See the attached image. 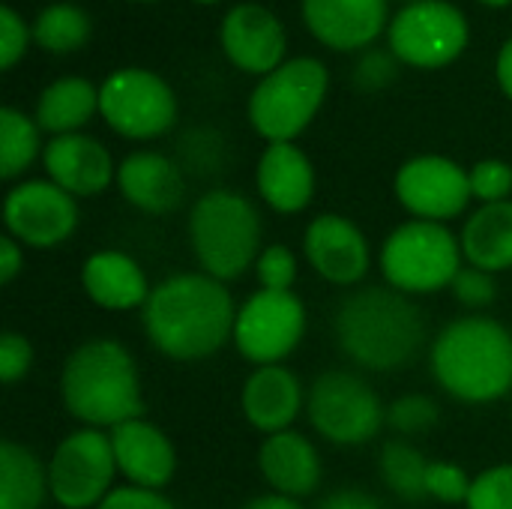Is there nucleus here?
I'll use <instances>...</instances> for the list:
<instances>
[{"label":"nucleus","mask_w":512,"mask_h":509,"mask_svg":"<svg viewBox=\"0 0 512 509\" xmlns=\"http://www.w3.org/2000/svg\"><path fill=\"white\" fill-rule=\"evenodd\" d=\"M141 321L159 354L198 363L234 342L237 306L225 282L207 273H177L150 291Z\"/></svg>","instance_id":"f257e3e1"},{"label":"nucleus","mask_w":512,"mask_h":509,"mask_svg":"<svg viewBox=\"0 0 512 509\" xmlns=\"http://www.w3.org/2000/svg\"><path fill=\"white\" fill-rule=\"evenodd\" d=\"M333 330L342 354L372 372L408 366L426 339L420 306L390 285L351 291L336 309Z\"/></svg>","instance_id":"f03ea898"},{"label":"nucleus","mask_w":512,"mask_h":509,"mask_svg":"<svg viewBox=\"0 0 512 509\" xmlns=\"http://www.w3.org/2000/svg\"><path fill=\"white\" fill-rule=\"evenodd\" d=\"M63 408L87 429H117L144 411L135 357L114 339L78 345L60 372Z\"/></svg>","instance_id":"7ed1b4c3"},{"label":"nucleus","mask_w":512,"mask_h":509,"mask_svg":"<svg viewBox=\"0 0 512 509\" xmlns=\"http://www.w3.org/2000/svg\"><path fill=\"white\" fill-rule=\"evenodd\" d=\"M432 375L459 402H498L512 390V333L483 315L447 324L432 342Z\"/></svg>","instance_id":"20e7f679"},{"label":"nucleus","mask_w":512,"mask_h":509,"mask_svg":"<svg viewBox=\"0 0 512 509\" xmlns=\"http://www.w3.org/2000/svg\"><path fill=\"white\" fill-rule=\"evenodd\" d=\"M261 213L255 201L234 189L204 192L189 213V243L201 273L231 282L255 267L261 255Z\"/></svg>","instance_id":"39448f33"},{"label":"nucleus","mask_w":512,"mask_h":509,"mask_svg":"<svg viewBox=\"0 0 512 509\" xmlns=\"http://www.w3.org/2000/svg\"><path fill=\"white\" fill-rule=\"evenodd\" d=\"M330 87V69L318 57H288L249 93V123L267 141H294L318 117Z\"/></svg>","instance_id":"423d86ee"},{"label":"nucleus","mask_w":512,"mask_h":509,"mask_svg":"<svg viewBox=\"0 0 512 509\" xmlns=\"http://www.w3.org/2000/svg\"><path fill=\"white\" fill-rule=\"evenodd\" d=\"M462 243L444 222L408 219L384 240L378 264L384 282L408 297L435 294L453 285L462 264Z\"/></svg>","instance_id":"0eeeda50"},{"label":"nucleus","mask_w":512,"mask_h":509,"mask_svg":"<svg viewBox=\"0 0 512 509\" xmlns=\"http://www.w3.org/2000/svg\"><path fill=\"white\" fill-rule=\"evenodd\" d=\"M390 51L414 69H444L462 57L471 42L465 12L450 0L405 3L387 27Z\"/></svg>","instance_id":"6e6552de"},{"label":"nucleus","mask_w":512,"mask_h":509,"mask_svg":"<svg viewBox=\"0 0 512 509\" xmlns=\"http://www.w3.org/2000/svg\"><path fill=\"white\" fill-rule=\"evenodd\" d=\"M99 117L129 141H153L177 123V96L159 72L126 66L99 84Z\"/></svg>","instance_id":"1a4fd4ad"},{"label":"nucleus","mask_w":512,"mask_h":509,"mask_svg":"<svg viewBox=\"0 0 512 509\" xmlns=\"http://www.w3.org/2000/svg\"><path fill=\"white\" fill-rule=\"evenodd\" d=\"M306 414L312 429L339 447L369 444L387 423V408L381 405L372 384L354 372H324L315 378L306 396Z\"/></svg>","instance_id":"9d476101"},{"label":"nucleus","mask_w":512,"mask_h":509,"mask_svg":"<svg viewBox=\"0 0 512 509\" xmlns=\"http://www.w3.org/2000/svg\"><path fill=\"white\" fill-rule=\"evenodd\" d=\"M117 459L108 432L78 429L48 459V489L63 509H96L117 486Z\"/></svg>","instance_id":"9b49d317"},{"label":"nucleus","mask_w":512,"mask_h":509,"mask_svg":"<svg viewBox=\"0 0 512 509\" xmlns=\"http://www.w3.org/2000/svg\"><path fill=\"white\" fill-rule=\"evenodd\" d=\"M306 336V306L294 291H255L234 321V345L255 366H276Z\"/></svg>","instance_id":"f8f14e48"},{"label":"nucleus","mask_w":512,"mask_h":509,"mask_svg":"<svg viewBox=\"0 0 512 509\" xmlns=\"http://www.w3.org/2000/svg\"><path fill=\"white\" fill-rule=\"evenodd\" d=\"M396 201L414 216L426 222H450L465 213L474 201L468 168H462L450 156L423 153L408 159L393 180Z\"/></svg>","instance_id":"ddd939ff"},{"label":"nucleus","mask_w":512,"mask_h":509,"mask_svg":"<svg viewBox=\"0 0 512 509\" xmlns=\"http://www.w3.org/2000/svg\"><path fill=\"white\" fill-rule=\"evenodd\" d=\"M3 225L21 246L54 249L78 228V198L51 180L15 183L3 201Z\"/></svg>","instance_id":"4468645a"},{"label":"nucleus","mask_w":512,"mask_h":509,"mask_svg":"<svg viewBox=\"0 0 512 509\" xmlns=\"http://www.w3.org/2000/svg\"><path fill=\"white\" fill-rule=\"evenodd\" d=\"M219 42L228 63L246 75H270L288 60V33L282 18L261 3H237L222 15Z\"/></svg>","instance_id":"2eb2a0df"},{"label":"nucleus","mask_w":512,"mask_h":509,"mask_svg":"<svg viewBox=\"0 0 512 509\" xmlns=\"http://www.w3.org/2000/svg\"><path fill=\"white\" fill-rule=\"evenodd\" d=\"M303 255L312 270L339 288H354L372 267V249L366 234L339 213L315 216L303 231Z\"/></svg>","instance_id":"dca6fc26"},{"label":"nucleus","mask_w":512,"mask_h":509,"mask_svg":"<svg viewBox=\"0 0 512 509\" xmlns=\"http://www.w3.org/2000/svg\"><path fill=\"white\" fill-rule=\"evenodd\" d=\"M306 30L333 51H363L390 27V0H300Z\"/></svg>","instance_id":"f3484780"},{"label":"nucleus","mask_w":512,"mask_h":509,"mask_svg":"<svg viewBox=\"0 0 512 509\" xmlns=\"http://www.w3.org/2000/svg\"><path fill=\"white\" fill-rule=\"evenodd\" d=\"M42 165L48 180L72 198H93L117 183V165L108 147L84 132L51 138L42 150Z\"/></svg>","instance_id":"a211bd4d"},{"label":"nucleus","mask_w":512,"mask_h":509,"mask_svg":"<svg viewBox=\"0 0 512 509\" xmlns=\"http://www.w3.org/2000/svg\"><path fill=\"white\" fill-rule=\"evenodd\" d=\"M108 438L114 447L117 471H120V477H126L129 486L162 492L171 483V477L177 471V453L159 426L138 417V420H129V423L111 429Z\"/></svg>","instance_id":"6ab92c4d"},{"label":"nucleus","mask_w":512,"mask_h":509,"mask_svg":"<svg viewBox=\"0 0 512 509\" xmlns=\"http://www.w3.org/2000/svg\"><path fill=\"white\" fill-rule=\"evenodd\" d=\"M255 189L270 210L303 213L315 198V165L294 141L267 144L255 165Z\"/></svg>","instance_id":"aec40b11"},{"label":"nucleus","mask_w":512,"mask_h":509,"mask_svg":"<svg viewBox=\"0 0 512 509\" xmlns=\"http://www.w3.org/2000/svg\"><path fill=\"white\" fill-rule=\"evenodd\" d=\"M240 408L252 429L276 435L288 432L291 423L300 417V411L306 408V393L300 378L288 366H255V372L243 384Z\"/></svg>","instance_id":"412c9836"},{"label":"nucleus","mask_w":512,"mask_h":509,"mask_svg":"<svg viewBox=\"0 0 512 509\" xmlns=\"http://www.w3.org/2000/svg\"><path fill=\"white\" fill-rule=\"evenodd\" d=\"M117 189L135 210L162 216L183 204L186 177L180 165L165 153L138 150L117 165Z\"/></svg>","instance_id":"4be33fe9"},{"label":"nucleus","mask_w":512,"mask_h":509,"mask_svg":"<svg viewBox=\"0 0 512 509\" xmlns=\"http://www.w3.org/2000/svg\"><path fill=\"white\" fill-rule=\"evenodd\" d=\"M81 288L90 303L108 312H129L138 306L144 309L153 291L141 264L120 249L93 252L81 267Z\"/></svg>","instance_id":"5701e85b"},{"label":"nucleus","mask_w":512,"mask_h":509,"mask_svg":"<svg viewBox=\"0 0 512 509\" xmlns=\"http://www.w3.org/2000/svg\"><path fill=\"white\" fill-rule=\"evenodd\" d=\"M258 471L273 492L297 501L321 486V456L315 444L294 429L264 438L258 450Z\"/></svg>","instance_id":"b1692460"},{"label":"nucleus","mask_w":512,"mask_h":509,"mask_svg":"<svg viewBox=\"0 0 512 509\" xmlns=\"http://www.w3.org/2000/svg\"><path fill=\"white\" fill-rule=\"evenodd\" d=\"M462 255L471 267L486 273L512 270V198L498 204H480L459 234Z\"/></svg>","instance_id":"393cba45"},{"label":"nucleus","mask_w":512,"mask_h":509,"mask_svg":"<svg viewBox=\"0 0 512 509\" xmlns=\"http://www.w3.org/2000/svg\"><path fill=\"white\" fill-rule=\"evenodd\" d=\"M93 114H99V87L90 78L63 75L39 93L33 120L42 132L57 138L81 132V126H87Z\"/></svg>","instance_id":"a878e982"},{"label":"nucleus","mask_w":512,"mask_h":509,"mask_svg":"<svg viewBox=\"0 0 512 509\" xmlns=\"http://www.w3.org/2000/svg\"><path fill=\"white\" fill-rule=\"evenodd\" d=\"M48 489V468L39 456L15 441L0 444V509H42Z\"/></svg>","instance_id":"bb28decb"},{"label":"nucleus","mask_w":512,"mask_h":509,"mask_svg":"<svg viewBox=\"0 0 512 509\" xmlns=\"http://www.w3.org/2000/svg\"><path fill=\"white\" fill-rule=\"evenodd\" d=\"M30 30H33V45H39L42 51L72 54L90 42L93 21H90L87 9H81L78 3L57 0L36 12Z\"/></svg>","instance_id":"cd10ccee"},{"label":"nucleus","mask_w":512,"mask_h":509,"mask_svg":"<svg viewBox=\"0 0 512 509\" xmlns=\"http://www.w3.org/2000/svg\"><path fill=\"white\" fill-rule=\"evenodd\" d=\"M429 459L405 438L387 441L378 456V474L387 483V489L408 501V504H423L429 498L426 492V477H429Z\"/></svg>","instance_id":"c85d7f7f"},{"label":"nucleus","mask_w":512,"mask_h":509,"mask_svg":"<svg viewBox=\"0 0 512 509\" xmlns=\"http://www.w3.org/2000/svg\"><path fill=\"white\" fill-rule=\"evenodd\" d=\"M42 129L24 111L3 105L0 108V177L15 180L21 177L36 156L42 153Z\"/></svg>","instance_id":"c756f323"},{"label":"nucleus","mask_w":512,"mask_h":509,"mask_svg":"<svg viewBox=\"0 0 512 509\" xmlns=\"http://www.w3.org/2000/svg\"><path fill=\"white\" fill-rule=\"evenodd\" d=\"M438 417H441L438 402H432L429 396H420V393H408L387 408V426L405 438L429 432L438 423Z\"/></svg>","instance_id":"7c9ffc66"},{"label":"nucleus","mask_w":512,"mask_h":509,"mask_svg":"<svg viewBox=\"0 0 512 509\" xmlns=\"http://www.w3.org/2000/svg\"><path fill=\"white\" fill-rule=\"evenodd\" d=\"M297 255L285 243L264 246L255 261V276L264 291H291L297 282Z\"/></svg>","instance_id":"2f4dec72"},{"label":"nucleus","mask_w":512,"mask_h":509,"mask_svg":"<svg viewBox=\"0 0 512 509\" xmlns=\"http://www.w3.org/2000/svg\"><path fill=\"white\" fill-rule=\"evenodd\" d=\"M471 177V195L480 204H498L510 201L512 195V165L504 159H480L474 168H468Z\"/></svg>","instance_id":"473e14b6"},{"label":"nucleus","mask_w":512,"mask_h":509,"mask_svg":"<svg viewBox=\"0 0 512 509\" xmlns=\"http://www.w3.org/2000/svg\"><path fill=\"white\" fill-rule=\"evenodd\" d=\"M465 509H512V465H495L474 477Z\"/></svg>","instance_id":"72a5a7b5"},{"label":"nucleus","mask_w":512,"mask_h":509,"mask_svg":"<svg viewBox=\"0 0 512 509\" xmlns=\"http://www.w3.org/2000/svg\"><path fill=\"white\" fill-rule=\"evenodd\" d=\"M30 42H33V30L27 27L21 12L3 3L0 6V69L3 72L15 69L18 60L27 54Z\"/></svg>","instance_id":"f704fd0d"},{"label":"nucleus","mask_w":512,"mask_h":509,"mask_svg":"<svg viewBox=\"0 0 512 509\" xmlns=\"http://www.w3.org/2000/svg\"><path fill=\"white\" fill-rule=\"evenodd\" d=\"M474 480L453 462H432L429 477H426V492L429 498L441 504H468Z\"/></svg>","instance_id":"c9c22d12"},{"label":"nucleus","mask_w":512,"mask_h":509,"mask_svg":"<svg viewBox=\"0 0 512 509\" xmlns=\"http://www.w3.org/2000/svg\"><path fill=\"white\" fill-rule=\"evenodd\" d=\"M450 291H453V297H456L462 306H468V309H486V306L495 300V294H498L495 273H486V270H480V267L465 264V267L456 273Z\"/></svg>","instance_id":"e433bc0d"},{"label":"nucleus","mask_w":512,"mask_h":509,"mask_svg":"<svg viewBox=\"0 0 512 509\" xmlns=\"http://www.w3.org/2000/svg\"><path fill=\"white\" fill-rule=\"evenodd\" d=\"M33 366V345L27 336L6 330L0 336V381L3 384H15L21 381Z\"/></svg>","instance_id":"4c0bfd02"},{"label":"nucleus","mask_w":512,"mask_h":509,"mask_svg":"<svg viewBox=\"0 0 512 509\" xmlns=\"http://www.w3.org/2000/svg\"><path fill=\"white\" fill-rule=\"evenodd\" d=\"M96 509H177L162 492L141 486H117Z\"/></svg>","instance_id":"58836bf2"},{"label":"nucleus","mask_w":512,"mask_h":509,"mask_svg":"<svg viewBox=\"0 0 512 509\" xmlns=\"http://www.w3.org/2000/svg\"><path fill=\"white\" fill-rule=\"evenodd\" d=\"M318 509H387L375 495L363 492V489H339L330 498L321 501Z\"/></svg>","instance_id":"ea45409f"},{"label":"nucleus","mask_w":512,"mask_h":509,"mask_svg":"<svg viewBox=\"0 0 512 509\" xmlns=\"http://www.w3.org/2000/svg\"><path fill=\"white\" fill-rule=\"evenodd\" d=\"M21 267H24V246L9 234L0 237V282L9 285L21 273Z\"/></svg>","instance_id":"a19ab883"},{"label":"nucleus","mask_w":512,"mask_h":509,"mask_svg":"<svg viewBox=\"0 0 512 509\" xmlns=\"http://www.w3.org/2000/svg\"><path fill=\"white\" fill-rule=\"evenodd\" d=\"M495 78H498L501 93L512 102V36L501 45V51L495 57Z\"/></svg>","instance_id":"79ce46f5"},{"label":"nucleus","mask_w":512,"mask_h":509,"mask_svg":"<svg viewBox=\"0 0 512 509\" xmlns=\"http://www.w3.org/2000/svg\"><path fill=\"white\" fill-rule=\"evenodd\" d=\"M243 509H303V504L297 498H288V495H279V492H270V495H258L252 498Z\"/></svg>","instance_id":"37998d69"},{"label":"nucleus","mask_w":512,"mask_h":509,"mask_svg":"<svg viewBox=\"0 0 512 509\" xmlns=\"http://www.w3.org/2000/svg\"><path fill=\"white\" fill-rule=\"evenodd\" d=\"M483 6H492V9H501V6H510L512 0H480Z\"/></svg>","instance_id":"c03bdc74"},{"label":"nucleus","mask_w":512,"mask_h":509,"mask_svg":"<svg viewBox=\"0 0 512 509\" xmlns=\"http://www.w3.org/2000/svg\"><path fill=\"white\" fill-rule=\"evenodd\" d=\"M195 3H201V6H216V3H222V0H195Z\"/></svg>","instance_id":"a18cd8bd"},{"label":"nucleus","mask_w":512,"mask_h":509,"mask_svg":"<svg viewBox=\"0 0 512 509\" xmlns=\"http://www.w3.org/2000/svg\"><path fill=\"white\" fill-rule=\"evenodd\" d=\"M132 3H156V0H132Z\"/></svg>","instance_id":"49530a36"},{"label":"nucleus","mask_w":512,"mask_h":509,"mask_svg":"<svg viewBox=\"0 0 512 509\" xmlns=\"http://www.w3.org/2000/svg\"><path fill=\"white\" fill-rule=\"evenodd\" d=\"M402 3H417V0H402Z\"/></svg>","instance_id":"de8ad7c7"},{"label":"nucleus","mask_w":512,"mask_h":509,"mask_svg":"<svg viewBox=\"0 0 512 509\" xmlns=\"http://www.w3.org/2000/svg\"><path fill=\"white\" fill-rule=\"evenodd\" d=\"M54 3H57V0H54Z\"/></svg>","instance_id":"09e8293b"}]
</instances>
